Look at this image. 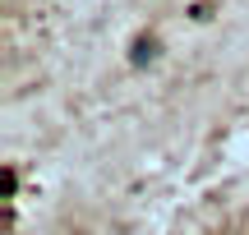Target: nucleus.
Returning a JSON list of instances; mask_svg holds the SVG:
<instances>
[{"label": "nucleus", "mask_w": 249, "mask_h": 235, "mask_svg": "<svg viewBox=\"0 0 249 235\" xmlns=\"http://www.w3.org/2000/svg\"><path fill=\"white\" fill-rule=\"evenodd\" d=\"M152 51H157V46H152V42H139V46H134V65H143V60H152Z\"/></svg>", "instance_id": "nucleus-1"}]
</instances>
